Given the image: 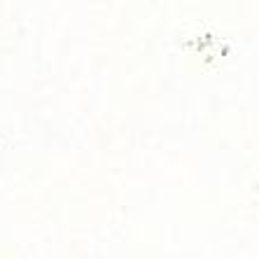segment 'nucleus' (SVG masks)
<instances>
[]
</instances>
